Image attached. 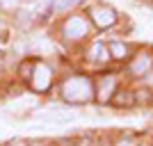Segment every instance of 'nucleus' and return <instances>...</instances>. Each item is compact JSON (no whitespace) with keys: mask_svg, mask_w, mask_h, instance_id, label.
<instances>
[{"mask_svg":"<svg viewBox=\"0 0 153 146\" xmlns=\"http://www.w3.org/2000/svg\"><path fill=\"white\" fill-rule=\"evenodd\" d=\"M62 98L69 103H89L94 98V84L89 78L73 76L62 84Z\"/></svg>","mask_w":153,"mask_h":146,"instance_id":"1","label":"nucleus"},{"mask_svg":"<svg viewBox=\"0 0 153 146\" xmlns=\"http://www.w3.org/2000/svg\"><path fill=\"white\" fill-rule=\"evenodd\" d=\"M12 146H23V144H21V142H14V144Z\"/></svg>","mask_w":153,"mask_h":146,"instance_id":"16","label":"nucleus"},{"mask_svg":"<svg viewBox=\"0 0 153 146\" xmlns=\"http://www.w3.org/2000/svg\"><path fill=\"white\" fill-rule=\"evenodd\" d=\"M87 30H89V25H87L85 16H71L64 23V37L66 39H82Z\"/></svg>","mask_w":153,"mask_h":146,"instance_id":"3","label":"nucleus"},{"mask_svg":"<svg viewBox=\"0 0 153 146\" xmlns=\"http://www.w3.org/2000/svg\"><path fill=\"white\" fill-rule=\"evenodd\" d=\"M37 121H44V123H55V126H66V123H73V121H76V114H71V112H66V110H59V107H53L51 112L39 114Z\"/></svg>","mask_w":153,"mask_h":146,"instance_id":"4","label":"nucleus"},{"mask_svg":"<svg viewBox=\"0 0 153 146\" xmlns=\"http://www.w3.org/2000/svg\"><path fill=\"white\" fill-rule=\"evenodd\" d=\"M110 55L117 57V59H123L128 55V48L123 44H119V41H112V44H110Z\"/></svg>","mask_w":153,"mask_h":146,"instance_id":"9","label":"nucleus"},{"mask_svg":"<svg viewBox=\"0 0 153 146\" xmlns=\"http://www.w3.org/2000/svg\"><path fill=\"white\" fill-rule=\"evenodd\" d=\"M114 84H117V80L112 76H108V78H103L101 80V87H98V101L101 103H105L108 98H112V94H114Z\"/></svg>","mask_w":153,"mask_h":146,"instance_id":"6","label":"nucleus"},{"mask_svg":"<svg viewBox=\"0 0 153 146\" xmlns=\"http://www.w3.org/2000/svg\"><path fill=\"white\" fill-rule=\"evenodd\" d=\"M133 103H135L133 91H121L114 96V105H133Z\"/></svg>","mask_w":153,"mask_h":146,"instance_id":"10","label":"nucleus"},{"mask_svg":"<svg viewBox=\"0 0 153 146\" xmlns=\"http://www.w3.org/2000/svg\"><path fill=\"white\" fill-rule=\"evenodd\" d=\"M53 7H55V0H39L37 2V12L41 14V16H48Z\"/></svg>","mask_w":153,"mask_h":146,"instance_id":"11","label":"nucleus"},{"mask_svg":"<svg viewBox=\"0 0 153 146\" xmlns=\"http://www.w3.org/2000/svg\"><path fill=\"white\" fill-rule=\"evenodd\" d=\"M23 2H27V5H32V2H39V0H23Z\"/></svg>","mask_w":153,"mask_h":146,"instance_id":"15","label":"nucleus"},{"mask_svg":"<svg viewBox=\"0 0 153 146\" xmlns=\"http://www.w3.org/2000/svg\"><path fill=\"white\" fill-rule=\"evenodd\" d=\"M117 146H133V144H130V142H119Z\"/></svg>","mask_w":153,"mask_h":146,"instance_id":"14","label":"nucleus"},{"mask_svg":"<svg viewBox=\"0 0 153 146\" xmlns=\"http://www.w3.org/2000/svg\"><path fill=\"white\" fill-rule=\"evenodd\" d=\"M149 82H151V84H153V76H151V78H149Z\"/></svg>","mask_w":153,"mask_h":146,"instance_id":"17","label":"nucleus"},{"mask_svg":"<svg viewBox=\"0 0 153 146\" xmlns=\"http://www.w3.org/2000/svg\"><path fill=\"white\" fill-rule=\"evenodd\" d=\"M91 55H94V59H98V62H105V59L110 57V48L105 44H94Z\"/></svg>","mask_w":153,"mask_h":146,"instance_id":"8","label":"nucleus"},{"mask_svg":"<svg viewBox=\"0 0 153 146\" xmlns=\"http://www.w3.org/2000/svg\"><path fill=\"white\" fill-rule=\"evenodd\" d=\"M14 2H16V0H2V5H5V7H12Z\"/></svg>","mask_w":153,"mask_h":146,"instance_id":"13","label":"nucleus"},{"mask_svg":"<svg viewBox=\"0 0 153 146\" xmlns=\"http://www.w3.org/2000/svg\"><path fill=\"white\" fill-rule=\"evenodd\" d=\"M151 64H153V62H151V57L142 53V55H137V57H135V62L130 64V71H133L135 76H144V73H149Z\"/></svg>","mask_w":153,"mask_h":146,"instance_id":"7","label":"nucleus"},{"mask_svg":"<svg viewBox=\"0 0 153 146\" xmlns=\"http://www.w3.org/2000/svg\"><path fill=\"white\" fill-rule=\"evenodd\" d=\"M80 5V0H55V9L57 12H69L71 7Z\"/></svg>","mask_w":153,"mask_h":146,"instance_id":"12","label":"nucleus"},{"mask_svg":"<svg viewBox=\"0 0 153 146\" xmlns=\"http://www.w3.org/2000/svg\"><path fill=\"white\" fill-rule=\"evenodd\" d=\"M82 146H87V144H82Z\"/></svg>","mask_w":153,"mask_h":146,"instance_id":"18","label":"nucleus"},{"mask_svg":"<svg viewBox=\"0 0 153 146\" xmlns=\"http://www.w3.org/2000/svg\"><path fill=\"white\" fill-rule=\"evenodd\" d=\"M91 19L98 27H112L117 23V12L110 7H91Z\"/></svg>","mask_w":153,"mask_h":146,"instance_id":"5","label":"nucleus"},{"mask_svg":"<svg viewBox=\"0 0 153 146\" xmlns=\"http://www.w3.org/2000/svg\"><path fill=\"white\" fill-rule=\"evenodd\" d=\"M30 82L34 91H46L53 82V71L46 66L44 62H34V69L30 73Z\"/></svg>","mask_w":153,"mask_h":146,"instance_id":"2","label":"nucleus"}]
</instances>
